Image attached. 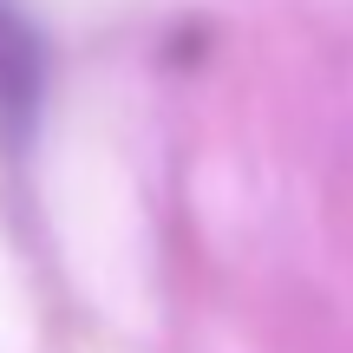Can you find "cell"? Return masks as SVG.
I'll use <instances>...</instances> for the list:
<instances>
[{
	"mask_svg": "<svg viewBox=\"0 0 353 353\" xmlns=\"http://www.w3.org/2000/svg\"><path fill=\"white\" fill-rule=\"evenodd\" d=\"M46 105V39L13 0H0V151H26Z\"/></svg>",
	"mask_w": 353,
	"mask_h": 353,
	"instance_id": "1",
	"label": "cell"
}]
</instances>
